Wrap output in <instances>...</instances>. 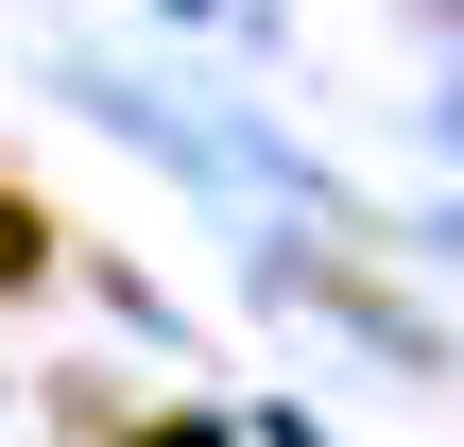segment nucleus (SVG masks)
I'll return each instance as SVG.
<instances>
[{"label": "nucleus", "instance_id": "obj_1", "mask_svg": "<svg viewBox=\"0 0 464 447\" xmlns=\"http://www.w3.org/2000/svg\"><path fill=\"white\" fill-rule=\"evenodd\" d=\"M52 258H69V224H52V207L0 172V310H17V293H52Z\"/></svg>", "mask_w": 464, "mask_h": 447}, {"label": "nucleus", "instance_id": "obj_2", "mask_svg": "<svg viewBox=\"0 0 464 447\" xmlns=\"http://www.w3.org/2000/svg\"><path fill=\"white\" fill-rule=\"evenodd\" d=\"M52 431L69 447H207L189 413H121V396H52Z\"/></svg>", "mask_w": 464, "mask_h": 447}]
</instances>
